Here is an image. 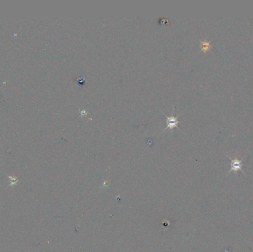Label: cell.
Masks as SVG:
<instances>
[{"mask_svg":"<svg viewBox=\"0 0 253 252\" xmlns=\"http://www.w3.org/2000/svg\"><path fill=\"white\" fill-rule=\"evenodd\" d=\"M162 114L164 115L167 118V127L163 129L162 132L164 131L167 130V129H172L173 128H178L179 129V127H178V118L179 117L180 115H178L177 116H174V115H171V116H167V115L165 114L164 113L161 112Z\"/></svg>","mask_w":253,"mask_h":252,"instance_id":"6da1fadb","label":"cell"},{"mask_svg":"<svg viewBox=\"0 0 253 252\" xmlns=\"http://www.w3.org/2000/svg\"><path fill=\"white\" fill-rule=\"evenodd\" d=\"M227 155V157L229 158V159L231 160V166H232V168L231 169L229 170V173L232 172H236L237 171L240 170V171H242V160H238V158H235V159H232V158H230L229 156L228 155Z\"/></svg>","mask_w":253,"mask_h":252,"instance_id":"7a4b0ae2","label":"cell"},{"mask_svg":"<svg viewBox=\"0 0 253 252\" xmlns=\"http://www.w3.org/2000/svg\"><path fill=\"white\" fill-rule=\"evenodd\" d=\"M200 47L201 51L207 52L210 49L211 44L209 42H207V41H201Z\"/></svg>","mask_w":253,"mask_h":252,"instance_id":"3957f363","label":"cell"},{"mask_svg":"<svg viewBox=\"0 0 253 252\" xmlns=\"http://www.w3.org/2000/svg\"><path fill=\"white\" fill-rule=\"evenodd\" d=\"M79 113H80L81 115H86L87 114V110H85V109H82V110H81V109H80V110H79Z\"/></svg>","mask_w":253,"mask_h":252,"instance_id":"277c9868","label":"cell"},{"mask_svg":"<svg viewBox=\"0 0 253 252\" xmlns=\"http://www.w3.org/2000/svg\"><path fill=\"white\" fill-rule=\"evenodd\" d=\"M252 249H253V248H252Z\"/></svg>","mask_w":253,"mask_h":252,"instance_id":"5b68a950","label":"cell"}]
</instances>
